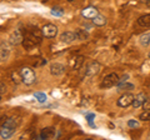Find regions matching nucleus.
<instances>
[{
	"mask_svg": "<svg viewBox=\"0 0 150 140\" xmlns=\"http://www.w3.org/2000/svg\"><path fill=\"white\" fill-rule=\"evenodd\" d=\"M94 118H95V115H94V114H88L86 115V119H88L89 123H90V125H93V119ZM93 127H94V125H93Z\"/></svg>",
	"mask_w": 150,
	"mask_h": 140,
	"instance_id": "27",
	"label": "nucleus"
},
{
	"mask_svg": "<svg viewBox=\"0 0 150 140\" xmlns=\"http://www.w3.org/2000/svg\"><path fill=\"white\" fill-rule=\"evenodd\" d=\"M55 129L54 128H46L41 132V139H53L55 136Z\"/></svg>",
	"mask_w": 150,
	"mask_h": 140,
	"instance_id": "13",
	"label": "nucleus"
},
{
	"mask_svg": "<svg viewBox=\"0 0 150 140\" xmlns=\"http://www.w3.org/2000/svg\"><path fill=\"white\" fill-rule=\"evenodd\" d=\"M0 100H1V96H0Z\"/></svg>",
	"mask_w": 150,
	"mask_h": 140,
	"instance_id": "32",
	"label": "nucleus"
},
{
	"mask_svg": "<svg viewBox=\"0 0 150 140\" xmlns=\"http://www.w3.org/2000/svg\"><path fill=\"white\" fill-rule=\"evenodd\" d=\"M149 58H150V53H149Z\"/></svg>",
	"mask_w": 150,
	"mask_h": 140,
	"instance_id": "31",
	"label": "nucleus"
},
{
	"mask_svg": "<svg viewBox=\"0 0 150 140\" xmlns=\"http://www.w3.org/2000/svg\"><path fill=\"white\" fill-rule=\"evenodd\" d=\"M14 133H15V130H14V129L4 127V125H3V128L0 129V136H1L3 139H9Z\"/></svg>",
	"mask_w": 150,
	"mask_h": 140,
	"instance_id": "14",
	"label": "nucleus"
},
{
	"mask_svg": "<svg viewBox=\"0 0 150 140\" xmlns=\"http://www.w3.org/2000/svg\"><path fill=\"white\" fill-rule=\"evenodd\" d=\"M59 39L64 44H71L73 41L76 39V35H75V33H73V31H64L63 34H60Z\"/></svg>",
	"mask_w": 150,
	"mask_h": 140,
	"instance_id": "9",
	"label": "nucleus"
},
{
	"mask_svg": "<svg viewBox=\"0 0 150 140\" xmlns=\"http://www.w3.org/2000/svg\"><path fill=\"white\" fill-rule=\"evenodd\" d=\"M98 14H99V11H98V9L95 6H88V8L81 10V16L85 18V19H91L93 20Z\"/></svg>",
	"mask_w": 150,
	"mask_h": 140,
	"instance_id": "7",
	"label": "nucleus"
},
{
	"mask_svg": "<svg viewBox=\"0 0 150 140\" xmlns=\"http://www.w3.org/2000/svg\"><path fill=\"white\" fill-rule=\"evenodd\" d=\"M139 119L142 121H150V110H144L143 113L139 115Z\"/></svg>",
	"mask_w": 150,
	"mask_h": 140,
	"instance_id": "22",
	"label": "nucleus"
},
{
	"mask_svg": "<svg viewBox=\"0 0 150 140\" xmlns=\"http://www.w3.org/2000/svg\"><path fill=\"white\" fill-rule=\"evenodd\" d=\"M76 60H78V63L75 64L74 69H79V68H80V65H81V63H83V57H78Z\"/></svg>",
	"mask_w": 150,
	"mask_h": 140,
	"instance_id": "26",
	"label": "nucleus"
},
{
	"mask_svg": "<svg viewBox=\"0 0 150 140\" xmlns=\"http://www.w3.org/2000/svg\"><path fill=\"white\" fill-rule=\"evenodd\" d=\"M143 108H144V110H150V96L145 99L144 104H143Z\"/></svg>",
	"mask_w": 150,
	"mask_h": 140,
	"instance_id": "24",
	"label": "nucleus"
},
{
	"mask_svg": "<svg viewBox=\"0 0 150 140\" xmlns=\"http://www.w3.org/2000/svg\"><path fill=\"white\" fill-rule=\"evenodd\" d=\"M145 99H146V95H145L144 93H139V94L135 96L134 101H133V108L138 109V108H140V106H143Z\"/></svg>",
	"mask_w": 150,
	"mask_h": 140,
	"instance_id": "10",
	"label": "nucleus"
},
{
	"mask_svg": "<svg viewBox=\"0 0 150 140\" xmlns=\"http://www.w3.org/2000/svg\"><path fill=\"white\" fill-rule=\"evenodd\" d=\"M41 33H43V36L48 39H53L58 35V26L54 24H45L41 28Z\"/></svg>",
	"mask_w": 150,
	"mask_h": 140,
	"instance_id": "4",
	"label": "nucleus"
},
{
	"mask_svg": "<svg viewBox=\"0 0 150 140\" xmlns=\"http://www.w3.org/2000/svg\"><path fill=\"white\" fill-rule=\"evenodd\" d=\"M23 40H24V34L21 33L20 29H15L10 34V38H9V41H10L11 45H19V44H21Z\"/></svg>",
	"mask_w": 150,
	"mask_h": 140,
	"instance_id": "6",
	"label": "nucleus"
},
{
	"mask_svg": "<svg viewBox=\"0 0 150 140\" xmlns=\"http://www.w3.org/2000/svg\"><path fill=\"white\" fill-rule=\"evenodd\" d=\"M67 1H74V0H67Z\"/></svg>",
	"mask_w": 150,
	"mask_h": 140,
	"instance_id": "30",
	"label": "nucleus"
},
{
	"mask_svg": "<svg viewBox=\"0 0 150 140\" xmlns=\"http://www.w3.org/2000/svg\"><path fill=\"white\" fill-rule=\"evenodd\" d=\"M10 57V49L6 45H0V62H6Z\"/></svg>",
	"mask_w": 150,
	"mask_h": 140,
	"instance_id": "11",
	"label": "nucleus"
},
{
	"mask_svg": "<svg viewBox=\"0 0 150 140\" xmlns=\"http://www.w3.org/2000/svg\"><path fill=\"white\" fill-rule=\"evenodd\" d=\"M50 73H51V75H54V76L63 75L65 73V65L60 64V63H53L50 65Z\"/></svg>",
	"mask_w": 150,
	"mask_h": 140,
	"instance_id": "8",
	"label": "nucleus"
},
{
	"mask_svg": "<svg viewBox=\"0 0 150 140\" xmlns=\"http://www.w3.org/2000/svg\"><path fill=\"white\" fill-rule=\"evenodd\" d=\"M11 80L15 83V84H20L23 83V79L20 75V71H13L11 73Z\"/></svg>",
	"mask_w": 150,
	"mask_h": 140,
	"instance_id": "20",
	"label": "nucleus"
},
{
	"mask_svg": "<svg viewBox=\"0 0 150 140\" xmlns=\"http://www.w3.org/2000/svg\"><path fill=\"white\" fill-rule=\"evenodd\" d=\"M19 71H20L23 83H24L25 85H33V84L36 81V74H35V71L31 68L23 66L20 70H19Z\"/></svg>",
	"mask_w": 150,
	"mask_h": 140,
	"instance_id": "1",
	"label": "nucleus"
},
{
	"mask_svg": "<svg viewBox=\"0 0 150 140\" xmlns=\"http://www.w3.org/2000/svg\"><path fill=\"white\" fill-rule=\"evenodd\" d=\"M50 14H51L53 16H63L64 10H63L62 8H59V6H54V8L50 10Z\"/></svg>",
	"mask_w": 150,
	"mask_h": 140,
	"instance_id": "21",
	"label": "nucleus"
},
{
	"mask_svg": "<svg viewBox=\"0 0 150 140\" xmlns=\"http://www.w3.org/2000/svg\"><path fill=\"white\" fill-rule=\"evenodd\" d=\"M138 25L143 28H150V14H145V15L140 16L138 19Z\"/></svg>",
	"mask_w": 150,
	"mask_h": 140,
	"instance_id": "12",
	"label": "nucleus"
},
{
	"mask_svg": "<svg viewBox=\"0 0 150 140\" xmlns=\"http://www.w3.org/2000/svg\"><path fill=\"white\" fill-rule=\"evenodd\" d=\"M34 98L39 103H45L46 100H48V96H46L45 93H40V91H36L34 94Z\"/></svg>",
	"mask_w": 150,
	"mask_h": 140,
	"instance_id": "19",
	"label": "nucleus"
},
{
	"mask_svg": "<svg viewBox=\"0 0 150 140\" xmlns=\"http://www.w3.org/2000/svg\"><path fill=\"white\" fill-rule=\"evenodd\" d=\"M138 125H139V123L138 121H135V120H129L128 121V127L129 128H137Z\"/></svg>",
	"mask_w": 150,
	"mask_h": 140,
	"instance_id": "25",
	"label": "nucleus"
},
{
	"mask_svg": "<svg viewBox=\"0 0 150 140\" xmlns=\"http://www.w3.org/2000/svg\"><path fill=\"white\" fill-rule=\"evenodd\" d=\"M134 99H135V96L131 94V93H125V94H123L118 99L116 104H118V106H120V108H128V106L133 105Z\"/></svg>",
	"mask_w": 150,
	"mask_h": 140,
	"instance_id": "3",
	"label": "nucleus"
},
{
	"mask_svg": "<svg viewBox=\"0 0 150 140\" xmlns=\"http://www.w3.org/2000/svg\"><path fill=\"white\" fill-rule=\"evenodd\" d=\"M134 89L133 84H118V90H131Z\"/></svg>",
	"mask_w": 150,
	"mask_h": 140,
	"instance_id": "23",
	"label": "nucleus"
},
{
	"mask_svg": "<svg viewBox=\"0 0 150 140\" xmlns=\"http://www.w3.org/2000/svg\"><path fill=\"white\" fill-rule=\"evenodd\" d=\"M128 79H129V75H128V74H125V75H123V76L119 79V84H123L124 81L128 80Z\"/></svg>",
	"mask_w": 150,
	"mask_h": 140,
	"instance_id": "28",
	"label": "nucleus"
},
{
	"mask_svg": "<svg viewBox=\"0 0 150 140\" xmlns=\"http://www.w3.org/2000/svg\"><path fill=\"white\" fill-rule=\"evenodd\" d=\"M18 124H19L18 118L13 116V118H9V119L5 121V123H4V127H8V128H10V129H14V130H15L16 127H18Z\"/></svg>",
	"mask_w": 150,
	"mask_h": 140,
	"instance_id": "17",
	"label": "nucleus"
},
{
	"mask_svg": "<svg viewBox=\"0 0 150 140\" xmlns=\"http://www.w3.org/2000/svg\"><path fill=\"white\" fill-rule=\"evenodd\" d=\"M139 43L142 46H144V48H146V46L150 45V33H144V34H142L139 36Z\"/></svg>",
	"mask_w": 150,
	"mask_h": 140,
	"instance_id": "16",
	"label": "nucleus"
},
{
	"mask_svg": "<svg viewBox=\"0 0 150 140\" xmlns=\"http://www.w3.org/2000/svg\"><path fill=\"white\" fill-rule=\"evenodd\" d=\"M93 23H94V25L95 26H105L106 25V18L104 15H100V14H98V15L93 19Z\"/></svg>",
	"mask_w": 150,
	"mask_h": 140,
	"instance_id": "15",
	"label": "nucleus"
},
{
	"mask_svg": "<svg viewBox=\"0 0 150 140\" xmlns=\"http://www.w3.org/2000/svg\"><path fill=\"white\" fill-rule=\"evenodd\" d=\"M119 75L116 73H110L106 76L103 78V80L100 83V88L101 89H110V88L115 86L119 84Z\"/></svg>",
	"mask_w": 150,
	"mask_h": 140,
	"instance_id": "2",
	"label": "nucleus"
},
{
	"mask_svg": "<svg viewBox=\"0 0 150 140\" xmlns=\"http://www.w3.org/2000/svg\"><path fill=\"white\" fill-rule=\"evenodd\" d=\"M145 5L150 9V0H145Z\"/></svg>",
	"mask_w": 150,
	"mask_h": 140,
	"instance_id": "29",
	"label": "nucleus"
},
{
	"mask_svg": "<svg viewBox=\"0 0 150 140\" xmlns=\"http://www.w3.org/2000/svg\"><path fill=\"white\" fill-rule=\"evenodd\" d=\"M100 69H101L100 63H98V62H91V63L88 64V66H86V69H85V75H86V76H95V75H98V74H99Z\"/></svg>",
	"mask_w": 150,
	"mask_h": 140,
	"instance_id": "5",
	"label": "nucleus"
},
{
	"mask_svg": "<svg viewBox=\"0 0 150 140\" xmlns=\"http://www.w3.org/2000/svg\"><path fill=\"white\" fill-rule=\"evenodd\" d=\"M75 35H76V39H79V40H86V39H89V33L85 31L84 29H76V30H75Z\"/></svg>",
	"mask_w": 150,
	"mask_h": 140,
	"instance_id": "18",
	"label": "nucleus"
}]
</instances>
